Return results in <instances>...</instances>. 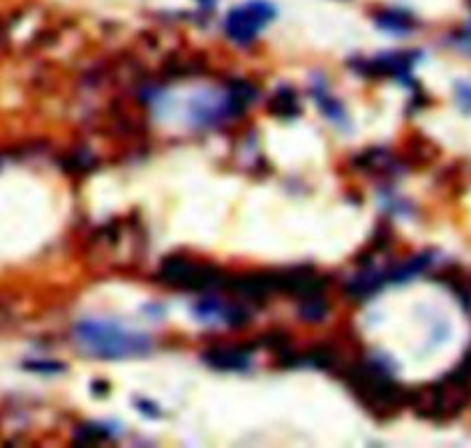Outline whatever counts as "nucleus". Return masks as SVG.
Segmentation results:
<instances>
[{
  "mask_svg": "<svg viewBox=\"0 0 471 448\" xmlns=\"http://www.w3.org/2000/svg\"><path fill=\"white\" fill-rule=\"evenodd\" d=\"M74 337L83 351L102 360L146 356L153 344L141 330L125 328L113 319H83L74 326Z\"/></svg>",
  "mask_w": 471,
  "mask_h": 448,
  "instance_id": "obj_1",
  "label": "nucleus"
},
{
  "mask_svg": "<svg viewBox=\"0 0 471 448\" xmlns=\"http://www.w3.org/2000/svg\"><path fill=\"white\" fill-rule=\"evenodd\" d=\"M349 388L356 393L363 405L370 407L377 414H391L402 405V391L391 382V377L377 365H358L346 372Z\"/></svg>",
  "mask_w": 471,
  "mask_h": 448,
  "instance_id": "obj_2",
  "label": "nucleus"
},
{
  "mask_svg": "<svg viewBox=\"0 0 471 448\" xmlns=\"http://www.w3.org/2000/svg\"><path fill=\"white\" fill-rule=\"evenodd\" d=\"M275 19V7L268 0H250L241 7H234L227 14L225 33L231 42L236 44H250L270 21Z\"/></svg>",
  "mask_w": 471,
  "mask_h": 448,
  "instance_id": "obj_3",
  "label": "nucleus"
},
{
  "mask_svg": "<svg viewBox=\"0 0 471 448\" xmlns=\"http://www.w3.org/2000/svg\"><path fill=\"white\" fill-rule=\"evenodd\" d=\"M160 282L167 287L176 289H208L213 284L220 282V270L206 264H197V261L183 259V257H171L167 259L160 268Z\"/></svg>",
  "mask_w": 471,
  "mask_h": 448,
  "instance_id": "obj_4",
  "label": "nucleus"
},
{
  "mask_svg": "<svg viewBox=\"0 0 471 448\" xmlns=\"http://www.w3.org/2000/svg\"><path fill=\"white\" fill-rule=\"evenodd\" d=\"M197 314V319H202L206 323H227V326H243L247 321V314L238 307H231L222 300L215 298H204L192 307Z\"/></svg>",
  "mask_w": 471,
  "mask_h": 448,
  "instance_id": "obj_5",
  "label": "nucleus"
},
{
  "mask_svg": "<svg viewBox=\"0 0 471 448\" xmlns=\"http://www.w3.org/2000/svg\"><path fill=\"white\" fill-rule=\"evenodd\" d=\"M202 358L215 370H247L250 365L247 351L236 349V346H213V349L204 351Z\"/></svg>",
  "mask_w": 471,
  "mask_h": 448,
  "instance_id": "obj_6",
  "label": "nucleus"
},
{
  "mask_svg": "<svg viewBox=\"0 0 471 448\" xmlns=\"http://www.w3.org/2000/svg\"><path fill=\"white\" fill-rule=\"evenodd\" d=\"M312 95L316 99V104H319V111L326 115L330 122H335V125L344 127L349 125V118H346V111H344V104L335 99L333 95L328 92L326 83L321 79H314V86H312Z\"/></svg>",
  "mask_w": 471,
  "mask_h": 448,
  "instance_id": "obj_7",
  "label": "nucleus"
},
{
  "mask_svg": "<svg viewBox=\"0 0 471 448\" xmlns=\"http://www.w3.org/2000/svg\"><path fill=\"white\" fill-rule=\"evenodd\" d=\"M430 264H432V257H430V254H416V257H412L409 261H405L402 266L393 268L391 273H388V280H391V282H407V280H412V277L421 275L423 270H426Z\"/></svg>",
  "mask_w": 471,
  "mask_h": 448,
  "instance_id": "obj_8",
  "label": "nucleus"
},
{
  "mask_svg": "<svg viewBox=\"0 0 471 448\" xmlns=\"http://www.w3.org/2000/svg\"><path fill=\"white\" fill-rule=\"evenodd\" d=\"M377 26L388 30V33L405 35V33H409V30H414V19L409 17V14H402V12H384L377 17Z\"/></svg>",
  "mask_w": 471,
  "mask_h": 448,
  "instance_id": "obj_9",
  "label": "nucleus"
},
{
  "mask_svg": "<svg viewBox=\"0 0 471 448\" xmlns=\"http://www.w3.org/2000/svg\"><path fill=\"white\" fill-rule=\"evenodd\" d=\"M270 113L280 115V118H291V115L298 113V102L296 95L289 88H280L277 95L270 99Z\"/></svg>",
  "mask_w": 471,
  "mask_h": 448,
  "instance_id": "obj_10",
  "label": "nucleus"
},
{
  "mask_svg": "<svg viewBox=\"0 0 471 448\" xmlns=\"http://www.w3.org/2000/svg\"><path fill=\"white\" fill-rule=\"evenodd\" d=\"M455 102L465 113H471V86L465 81L455 83Z\"/></svg>",
  "mask_w": 471,
  "mask_h": 448,
  "instance_id": "obj_11",
  "label": "nucleus"
},
{
  "mask_svg": "<svg viewBox=\"0 0 471 448\" xmlns=\"http://www.w3.org/2000/svg\"><path fill=\"white\" fill-rule=\"evenodd\" d=\"M26 370H33V372H46V374H56V372H63L65 365L63 363H56V360H28L26 363Z\"/></svg>",
  "mask_w": 471,
  "mask_h": 448,
  "instance_id": "obj_12",
  "label": "nucleus"
},
{
  "mask_svg": "<svg viewBox=\"0 0 471 448\" xmlns=\"http://www.w3.org/2000/svg\"><path fill=\"white\" fill-rule=\"evenodd\" d=\"M134 402H136L134 407L139 409V412H141L143 416H148V419H157L160 416V409L153 405L150 400H134Z\"/></svg>",
  "mask_w": 471,
  "mask_h": 448,
  "instance_id": "obj_13",
  "label": "nucleus"
},
{
  "mask_svg": "<svg viewBox=\"0 0 471 448\" xmlns=\"http://www.w3.org/2000/svg\"><path fill=\"white\" fill-rule=\"evenodd\" d=\"M199 3H204V5H208V7H211V5H213V0H199Z\"/></svg>",
  "mask_w": 471,
  "mask_h": 448,
  "instance_id": "obj_14",
  "label": "nucleus"
}]
</instances>
